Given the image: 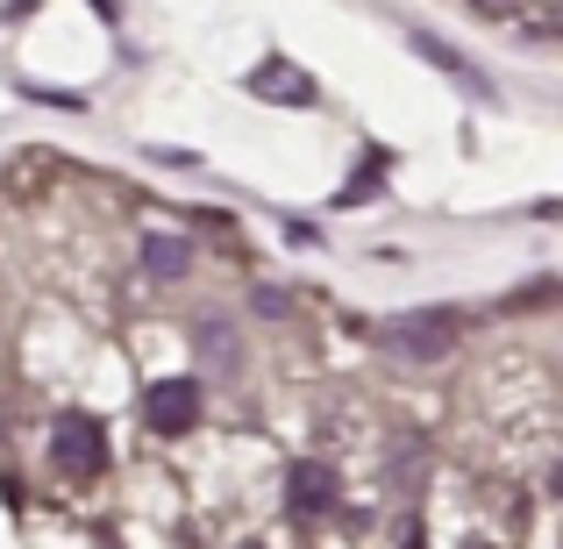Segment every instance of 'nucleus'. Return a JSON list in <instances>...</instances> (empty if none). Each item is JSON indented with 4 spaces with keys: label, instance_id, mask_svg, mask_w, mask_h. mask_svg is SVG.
<instances>
[{
    "label": "nucleus",
    "instance_id": "f257e3e1",
    "mask_svg": "<svg viewBox=\"0 0 563 549\" xmlns=\"http://www.w3.org/2000/svg\"><path fill=\"white\" fill-rule=\"evenodd\" d=\"M456 343V321L435 315V307H413V315H393L378 329V358L399 364V371H435Z\"/></svg>",
    "mask_w": 563,
    "mask_h": 549
},
{
    "label": "nucleus",
    "instance_id": "f03ea898",
    "mask_svg": "<svg viewBox=\"0 0 563 549\" xmlns=\"http://www.w3.org/2000/svg\"><path fill=\"white\" fill-rule=\"evenodd\" d=\"M100 464H108V428L93 421V414H57L51 428V471L71 485L100 479Z\"/></svg>",
    "mask_w": 563,
    "mask_h": 549
},
{
    "label": "nucleus",
    "instance_id": "7ed1b4c3",
    "mask_svg": "<svg viewBox=\"0 0 563 549\" xmlns=\"http://www.w3.org/2000/svg\"><path fill=\"white\" fill-rule=\"evenodd\" d=\"M143 421H151V436H186V428L200 421V385L192 378H157L151 393H143Z\"/></svg>",
    "mask_w": 563,
    "mask_h": 549
},
{
    "label": "nucleus",
    "instance_id": "20e7f679",
    "mask_svg": "<svg viewBox=\"0 0 563 549\" xmlns=\"http://www.w3.org/2000/svg\"><path fill=\"white\" fill-rule=\"evenodd\" d=\"M250 94H257V100H286V108H314L321 86L307 79V72L292 65V57H264V65L250 72Z\"/></svg>",
    "mask_w": 563,
    "mask_h": 549
},
{
    "label": "nucleus",
    "instance_id": "39448f33",
    "mask_svg": "<svg viewBox=\"0 0 563 549\" xmlns=\"http://www.w3.org/2000/svg\"><path fill=\"white\" fill-rule=\"evenodd\" d=\"M286 499H292V514H307V521H321V514L343 499V485H335V471L329 464H292V479H286Z\"/></svg>",
    "mask_w": 563,
    "mask_h": 549
},
{
    "label": "nucleus",
    "instance_id": "423d86ee",
    "mask_svg": "<svg viewBox=\"0 0 563 549\" xmlns=\"http://www.w3.org/2000/svg\"><path fill=\"white\" fill-rule=\"evenodd\" d=\"M407 43H413V57H428V65H435V72H450V79H456V86H464V94H471V100H493V86H485V79H478V65H471V57H464V51H450V43H442V36H428V29H413V36H407Z\"/></svg>",
    "mask_w": 563,
    "mask_h": 549
},
{
    "label": "nucleus",
    "instance_id": "0eeeda50",
    "mask_svg": "<svg viewBox=\"0 0 563 549\" xmlns=\"http://www.w3.org/2000/svg\"><path fill=\"white\" fill-rule=\"evenodd\" d=\"M143 272L186 278L192 272V243H186V235H143Z\"/></svg>",
    "mask_w": 563,
    "mask_h": 549
},
{
    "label": "nucleus",
    "instance_id": "6e6552de",
    "mask_svg": "<svg viewBox=\"0 0 563 549\" xmlns=\"http://www.w3.org/2000/svg\"><path fill=\"white\" fill-rule=\"evenodd\" d=\"M478 8H485V14H507V8H514V0H478Z\"/></svg>",
    "mask_w": 563,
    "mask_h": 549
},
{
    "label": "nucleus",
    "instance_id": "1a4fd4ad",
    "mask_svg": "<svg viewBox=\"0 0 563 549\" xmlns=\"http://www.w3.org/2000/svg\"><path fill=\"white\" fill-rule=\"evenodd\" d=\"M550 493H556V499H563V464H556V471H550Z\"/></svg>",
    "mask_w": 563,
    "mask_h": 549
}]
</instances>
